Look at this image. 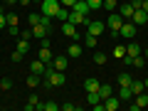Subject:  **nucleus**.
Instances as JSON below:
<instances>
[{"instance_id": "nucleus-18", "label": "nucleus", "mask_w": 148, "mask_h": 111, "mask_svg": "<svg viewBox=\"0 0 148 111\" xmlns=\"http://www.w3.org/2000/svg\"><path fill=\"white\" fill-rule=\"evenodd\" d=\"M99 86H101V82L94 79V77H89V79L84 82V89H86V91H99Z\"/></svg>"}, {"instance_id": "nucleus-7", "label": "nucleus", "mask_w": 148, "mask_h": 111, "mask_svg": "<svg viewBox=\"0 0 148 111\" xmlns=\"http://www.w3.org/2000/svg\"><path fill=\"white\" fill-rule=\"evenodd\" d=\"M49 67H54V69H59V72H64V69L69 67V57H67V54H59V57L52 59V64H49Z\"/></svg>"}, {"instance_id": "nucleus-16", "label": "nucleus", "mask_w": 148, "mask_h": 111, "mask_svg": "<svg viewBox=\"0 0 148 111\" xmlns=\"http://www.w3.org/2000/svg\"><path fill=\"white\" fill-rule=\"evenodd\" d=\"M119 99H121V101H131L133 99L131 86H119Z\"/></svg>"}, {"instance_id": "nucleus-24", "label": "nucleus", "mask_w": 148, "mask_h": 111, "mask_svg": "<svg viewBox=\"0 0 148 111\" xmlns=\"http://www.w3.org/2000/svg\"><path fill=\"white\" fill-rule=\"evenodd\" d=\"M114 57H116V59L126 57V45H116V47H114Z\"/></svg>"}, {"instance_id": "nucleus-42", "label": "nucleus", "mask_w": 148, "mask_h": 111, "mask_svg": "<svg viewBox=\"0 0 148 111\" xmlns=\"http://www.w3.org/2000/svg\"><path fill=\"white\" fill-rule=\"evenodd\" d=\"M141 10H143V12H148V0H141Z\"/></svg>"}, {"instance_id": "nucleus-22", "label": "nucleus", "mask_w": 148, "mask_h": 111, "mask_svg": "<svg viewBox=\"0 0 148 111\" xmlns=\"http://www.w3.org/2000/svg\"><path fill=\"white\" fill-rule=\"evenodd\" d=\"M15 49H20V52H30V42H27L25 37H20V40H17V45H15Z\"/></svg>"}, {"instance_id": "nucleus-34", "label": "nucleus", "mask_w": 148, "mask_h": 111, "mask_svg": "<svg viewBox=\"0 0 148 111\" xmlns=\"http://www.w3.org/2000/svg\"><path fill=\"white\" fill-rule=\"evenodd\" d=\"M22 59H25V52L15 49V52H12V62H22Z\"/></svg>"}, {"instance_id": "nucleus-37", "label": "nucleus", "mask_w": 148, "mask_h": 111, "mask_svg": "<svg viewBox=\"0 0 148 111\" xmlns=\"http://www.w3.org/2000/svg\"><path fill=\"white\" fill-rule=\"evenodd\" d=\"M5 27H8V15L0 12V30H5Z\"/></svg>"}, {"instance_id": "nucleus-21", "label": "nucleus", "mask_w": 148, "mask_h": 111, "mask_svg": "<svg viewBox=\"0 0 148 111\" xmlns=\"http://www.w3.org/2000/svg\"><path fill=\"white\" fill-rule=\"evenodd\" d=\"M59 104H54V101H47V104H37V111H57Z\"/></svg>"}, {"instance_id": "nucleus-4", "label": "nucleus", "mask_w": 148, "mask_h": 111, "mask_svg": "<svg viewBox=\"0 0 148 111\" xmlns=\"http://www.w3.org/2000/svg\"><path fill=\"white\" fill-rule=\"evenodd\" d=\"M72 25H89L91 22V17L89 15H82V12H77V10H69V17H67Z\"/></svg>"}, {"instance_id": "nucleus-36", "label": "nucleus", "mask_w": 148, "mask_h": 111, "mask_svg": "<svg viewBox=\"0 0 148 111\" xmlns=\"http://www.w3.org/2000/svg\"><path fill=\"white\" fill-rule=\"evenodd\" d=\"M8 32H10L12 37H15V35H20V25H8Z\"/></svg>"}, {"instance_id": "nucleus-3", "label": "nucleus", "mask_w": 148, "mask_h": 111, "mask_svg": "<svg viewBox=\"0 0 148 111\" xmlns=\"http://www.w3.org/2000/svg\"><path fill=\"white\" fill-rule=\"evenodd\" d=\"M86 32H89V35H94V37L104 35V32H106V22H101V20H91L89 25H86Z\"/></svg>"}, {"instance_id": "nucleus-39", "label": "nucleus", "mask_w": 148, "mask_h": 111, "mask_svg": "<svg viewBox=\"0 0 148 111\" xmlns=\"http://www.w3.org/2000/svg\"><path fill=\"white\" fill-rule=\"evenodd\" d=\"M20 37H25V40H30V37H32V27H27V30H22V32H20Z\"/></svg>"}, {"instance_id": "nucleus-15", "label": "nucleus", "mask_w": 148, "mask_h": 111, "mask_svg": "<svg viewBox=\"0 0 148 111\" xmlns=\"http://www.w3.org/2000/svg\"><path fill=\"white\" fill-rule=\"evenodd\" d=\"M133 10H136V8H133L131 3H126V5H119V15H121L123 20H126V17H133Z\"/></svg>"}, {"instance_id": "nucleus-12", "label": "nucleus", "mask_w": 148, "mask_h": 111, "mask_svg": "<svg viewBox=\"0 0 148 111\" xmlns=\"http://www.w3.org/2000/svg\"><path fill=\"white\" fill-rule=\"evenodd\" d=\"M131 22H133V25H146V22H148V12H143L141 8H138V10H133Z\"/></svg>"}, {"instance_id": "nucleus-41", "label": "nucleus", "mask_w": 148, "mask_h": 111, "mask_svg": "<svg viewBox=\"0 0 148 111\" xmlns=\"http://www.w3.org/2000/svg\"><path fill=\"white\" fill-rule=\"evenodd\" d=\"M62 109H64V111H74L77 106H74V104H62Z\"/></svg>"}, {"instance_id": "nucleus-44", "label": "nucleus", "mask_w": 148, "mask_h": 111, "mask_svg": "<svg viewBox=\"0 0 148 111\" xmlns=\"http://www.w3.org/2000/svg\"><path fill=\"white\" fill-rule=\"evenodd\" d=\"M143 84H146V91H148V79H143Z\"/></svg>"}, {"instance_id": "nucleus-2", "label": "nucleus", "mask_w": 148, "mask_h": 111, "mask_svg": "<svg viewBox=\"0 0 148 111\" xmlns=\"http://www.w3.org/2000/svg\"><path fill=\"white\" fill-rule=\"evenodd\" d=\"M59 10H62V3H59V0H42V3H40V12H42V15L57 17Z\"/></svg>"}, {"instance_id": "nucleus-8", "label": "nucleus", "mask_w": 148, "mask_h": 111, "mask_svg": "<svg viewBox=\"0 0 148 111\" xmlns=\"http://www.w3.org/2000/svg\"><path fill=\"white\" fill-rule=\"evenodd\" d=\"M119 106H121V99H119V96L111 94V96H106V99H104V109L106 111H116Z\"/></svg>"}, {"instance_id": "nucleus-45", "label": "nucleus", "mask_w": 148, "mask_h": 111, "mask_svg": "<svg viewBox=\"0 0 148 111\" xmlns=\"http://www.w3.org/2000/svg\"><path fill=\"white\" fill-rule=\"evenodd\" d=\"M32 3H35V5H40V3H42V0H32Z\"/></svg>"}, {"instance_id": "nucleus-40", "label": "nucleus", "mask_w": 148, "mask_h": 111, "mask_svg": "<svg viewBox=\"0 0 148 111\" xmlns=\"http://www.w3.org/2000/svg\"><path fill=\"white\" fill-rule=\"evenodd\" d=\"M59 3H62V8H72L77 0H59Z\"/></svg>"}, {"instance_id": "nucleus-43", "label": "nucleus", "mask_w": 148, "mask_h": 111, "mask_svg": "<svg viewBox=\"0 0 148 111\" xmlns=\"http://www.w3.org/2000/svg\"><path fill=\"white\" fill-rule=\"evenodd\" d=\"M143 57H146V62H148V49H146V52H143Z\"/></svg>"}, {"instance_id": "nucleus-20", "label": "nucleus", "mask_w": 148, "mask_h": 111, "mask_svg": "<svg viewBox=\"0 0 148 111\" xmlns=\"http://www.w3.org/2000/svg\"><path fill=\"white\" fill-rule=\"evenodd\" d=\"M126 54L128 57H138V54H141V45H136V42L126 45Z\"/></svg>"}, {"instance_id": "nucleus-31", "label": "nucleus", "mask_w": 148, "mask_h": 111, "mask_svg": "<svg viewBox=\"0 0 148 111\" xmlns=\"http://www.w3.org/2000/svg\"><path fill=\"white\" fill-rule=\"evenodd\" d=\"M96 40H99V37H94V35H89V32H86V37H84V42H86V47H91V49L96 47Z\"/></svg>"}, {"instance_id": "nucleus-17", "label": "nucleus", "mask_w": 148, "mask_h": 111, "mask_svg": "<svg viewBox=\"0 0 148 111\" xmlns=\"http://www.w3.org/2000/svg\"><path fill=\"white\" fill-rule=\"evenodd\" d=\"M131 82H133L131 74H128V72H121V74H119V79H116V84H119V86H131Z\"/></svg>"}, {"instance_id": "nucleus-23", "label": "nucleus", "mask_w": 148, "mask_h": 111, "mask_svg": "<svg viewBox=\"0 0 148 111\" xmlns=\"http://www.w3.org/2000/svg\"><path fill=\"white\" fill-rule=\"evenodd\" d=\"M131 91H133V96L141 94V91H146V84H143V82H136V79H133V82H131Z\"/></svg>"}, {"instance_id": "nucleus-29", "label": "nucleus", "mask_w": 148, "mask_h": 111, "mask_svg": "<svg viewBox=\"0 0 148 111\" xmlns=\"http://www.w3.org/2000/svg\"><path fill=\"white\" fill-rule=\"evenodd\" d=\"M94 64L104 67V64H106V54H104V52H94Z\"/></svg>"}, {"instance_id": "nucleus-26", "label": "nucleus", "mask_w": 148, "mask_h": 111, "mask_svg": "<svg viewBox=\"0 0 148 111\" xmlns=\"http://www.w3.org/2000/svg\"><path fill=\"white\" fill-rule=\"evenodd\" d=\"M37 104H40V99H37V96L32 94L30 99H27V104H25V111H32V109H37Z\"/></svg>"}, {"instance_id": "nucleus-10", "label": "nucleus", "mask_w": 148, "mask_h": 111, "mask_svg": "<svg viewBox=\"0 0 148 111\" xmlns=\"http://www.w3.org/2000/svg\"><path fill=\"white\" fill-rule=\"evenodd\" d=\"M47 32H49L47 25H32V37H35V40H45Z\"/></svg>"}, {"instance_id": "nucleus-14", "label": "nucleus", "mask_w": 148, "mask_h": 111, "mask_svg": "<svg viewBox=\"0 0 148 111\" xmlns=\"http://www.w3.org/2000/svg\"><path fill=\"white\" fill-rule=\"evenodd\" d=\"M72 10L82 12V15H89V12H91V8H89V3H86V0H77V3L72 5Z\"/></svg>"}, {"instance_id": "nucleus-32", "label": "nucleus", "mask_w": 148, "mask_h": 111, "mask_svg": "<svg viewBox=\"0 0 148 111\" xmlns=\"http://www.w3.org/2000/svg\"><path fill=\"white\" fill-rule=\"evenodd\" d=\"M86 3H89L91 12H94V10H101V5H104V0H86Z\"/></svg>"}, {"instance_id": "nucleus-25", "label": "nucleus", "mask_w": 148, "mask_h": 111, "mask_svg": "<svg viewBox=\"0 0 148 111\" xmlns=\"http://www.w3.org/2000/svg\"><path fill=\"white\" fill-rule=\"evenodd\" d=\"M99 94H101V99H106V96H111V94H114V89H111V84H101V86H99Z\"/></svg>"}, {"instance_id": "nucleus-13", "label": "nucleus", "mask_w": 148, "mask_h": 111, "mask_svg": "<svg viewBox=\"0 0 148 111\" xmlns=\"http://www.w3.org/2000/svg\"><path fill=\"white\" fill-rule=\"evenodd\" d=\"M37 59H42V62L45 64H52V49H49V47H40V52H37Z\"/></svg>"}, {"instance_id": "nucleus-9", "label": "nucleus", "mask_w": 148, "mask_h": 111, "mask_svg": "<svg viewBox=\"0 0 148 111\" xmlns=\"http://www.w3.org/2000/svg\"><path fill=\"white\" fill-rule=\"evenodd\" d=\"M45 69H47V64H45L42 59H32V64H30V72H32V74H40V77H45Z\"/></svg>"}, {"instance_id": "nucleus-35", "label": "nucleus", "mask_w": 148, "mask_h": 111, "mask_svg": "<svg viewBox=\"0 0 148 111\" xmlns=\"http://www.w3.org/2000/svg\"><path fill=\"white\" fill-rule=\"evenodd\" d=\"M67 17H69V10H67V8H62V10L57 12V20H62V22H64Z\"/></svg>"}, {"instance_id": "nucleus-33", "label": "nucleus", "mask_w": 148, "mask_h": 111, "mask_svg": "<svg viewBox=\"0 0 148 111\" xmlns=\"http://www.w3.org/2000/svg\"><path fill=\"white\" fill-rule=\"evenodd\" d=\"M8 89H12V82L10 79H0V91H8Z\"/></svg>"}, {"instance_id": "nucleus-46", "label": "nucleus", "mask_w": 148, "mask_h": 111, "mask_svg": "<svg viewBox=\"0 0 148 111\" xmlns=\"http://www.w3.org/2000/svg\"><path fill=\"white\" fill-rule=\"evenodd\" d=\"M0 12H3V5H0Z\"/></svg>"}, {"instance_id": "nucleus-5", "label": "nucleus", "mask_w": 148, "mask_h": 111, "mask_svg": "<svg viewBox=\"0 0 148 111\" xmlns=\"http://www.w3.org/2000/svg\"><path fill=\"white\" fill-rule=\"evenodd\" d=\"M62 35H64V37H69V40H74V42L79 40V32H77V25H72L69 20H64V25H62Z\"/></svg>"}, {"instance_id": "nucleus-11", "label": "nucleus", "mask_w": 148, "mask_h": 111, "mask_svg": "<svg viewBox=\"0 0 148 111\" xmlns=\"http://www.w3.org/2000/svg\"><path fill=\"white\" fill-rule=\"evenodd\" d=\"M82 52H84V47H82V45H77V42L67 47V57H69V59H79Z\"/></svg>"}, {"instance_id": "nucleus-6", "label": "nucleus", "mask_w": 148, "mask_h": 111, "mask_svg": "<svg viewBox=\"0 0 148 111\" xmlns=\"http://www.w3.org/2000/svg\"><path fill=\"white\" fill-rule=\"evenodd\" d=\"M119 37H123V40H133V37H136V25H133V22H123L121 30H119Z\"/></svg>"}, {"instance_id": "nucleus-19", "label": "nucleus", "mask_w": 148, "mask_h": 111, "mask_svg": "<svg viewBox=\"0 0 148 111\" xmlns=\"http://www.w3.org/2000/svg\"><path fill=\"white\" fill-rule=\"evenodd\" d=\"M27 86H30V89H35L37 84H42V77H40V74H32L30 72V77H27V82H25Z\"/></svg>"}, {"instance_id": "nucleus-38", "label": "nucleus", "mask_w": 148, "mask_h": 111, "mask_svg": "<svg viewBox=\"0 0 148 111\" xmlns=\"http://www.w3.org/2000/svg\"><path fill=\"white\" fill-rule=\"evenodd\" d=\"M5 15H8V25H17V22H20L17 15H10V12H5Z\"/></svg>"}, {"instance_id": "nucleus-1", "label": "nucleus", "mask_w": 148, "mask_h": 111, "mask_svg": "<svg viewBox=\"0 0 148 111\" xmlns=\"http://www.w3.org/2000/svg\"><path fill=\"white\" fill-rule=\"evenodd\" d=\"M121 25H123V17L119 15V10L109 12V20H106V27L111 30V40H116V37H119V30H121Z\"/></svg>"}, {"instance_id": "nucleus-28", "label": "nucleus", "mask_w": 148, "mask_h": 111, "mask_svg": "<svg viewBox=\"0 0 148 111\" xmlns=\"http://www.w3.org/2000/svg\"><path fill=\"white\" fill-rule=\"evenodd\" d=\"M133 67H136V69H143V67H146V57H143V54H138V57H133Z\"/></svg>"}, {"instance_id": "nucleus-47", "label": "nucleus", "mask_w": 148, "mask_h": 111, "mask_svg": "<svg viewBox=\"0 0 148 111\" xmlns=\"http://www.w3.org/2000/svg\"><path fill=\"white\" fill-rule=\"evenodd\" d=\"M17 3H20V0H17Z\"/></svg>"}, {"instance_id": "nucleus-27", "label": "nucleus", "mask_w": 148, "mask_h": 111, "mask_svg": "<svg viewBox=\"0 0 148 111\" xmlns=\"http://www.w3.org/2000/svg\"><path fill=\"white\" fill-rule=\"evenodd\" d=\"M101 8H104V10H109V12H114V10L119 8V0H104V5H101Z\"/></svg>"}, {"instance_id": "nucleus-30", "label": "nucleus", "mask_w": 148, "mask_h": 111, "mask_svg": "<svg viewBox=\"0 0 148 111\" xmlns=\"http://www.w3.org/2000/svg\"><path fill=\"white\" fill-rule=\"evenodd\" d=\"M40 20H42V12H40V15H37V12H30V17H27L30 27H32V25H40Z\"/></svg>"}]
</instances>
